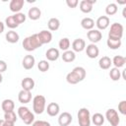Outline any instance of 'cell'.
I'll return each instance as SVG.
<instances>
[{"mask_svg":"<svg viewBox=\"0 0 126 126\" xmlns=\"http://www.w3.org/2000/svg\"><path fill=\"white\" fill-rule=\"evenodd\" d=\"M78 122L79 126H90L91 125V113L86 107H82L78 111Z\"/></svg>","mask_w":126,"mask_h":126,"instance_id":"cell-6","label":"cell"},{"mask_svg":"<svg viewBox=\"0 0 126 126\" xmlns=\"http://www.w3.org/2000/svg\"><path fill=\"white\" fill-rule=\"evenodd\" d=\"M86 54H87V56H88L89 58L94 59V58H96V57L98 56V54H99V49H98V47H97L95 44L91 43V44L87 45V47H86Z\"/></svg>","mask_w":126,"mask_h":126,"instance_id":"cell-13","label":"cell"},{"mask_svg":"<svg viewBox=\"0 0 126 126\" xmlns=\"http://www.w3.org/2000/svg\"><path fill=\"white\" fill-rule=\"evenodd\" d=\"M28 17L32 20V21H36L41 17V11L39 8L37 7H32L30 8L29 12H28Z\"/></svg>","mask_w":126,"mask_h":126,"instance_id":"cell-22","label":"cell"},{"mask_svg":"<svg viewBox=\"0 0 126 126\" xmlns=\"http://www.w3.org/2000/svg\"><path fill=\"white\" fill-rule=\"evenodd\" d=\"M66 4L69 8H76L77 5L79 4L78 0H66Z\"/></svg>","mask_w":126,"mask_h":126,"instance_id":"cell-40","label":"cell"},{"mask_svg":"<svg viewBox=\"0 0 126 126\" xmlns=\"http://www.w3.org/2000/svg\"><path fill=\"white\" fill-rule=\"evenodd\" d=\"M15 123H11L8 121H5L4 119H0V126H15Z\"/></svg>","mask_w":126,"mask_h":126,"instance_id":"cell-42","label":"cell"},{"mask_svg":"<svg viewBox=\"0 0 126 126\" xmlns=\"http://www.w3.org/2000/svg\"><path fill=\"white\" fill-rule=\"evenodd\" d=\"M42 44L40 43L38 37H37V33H33L30 36H27L24 40H23V47L26 51H33L35 49H37L38 47H40Z\"/></svg>","mask_w":126,"mask_h":126,"instance_id":"cell-2","label":"cell"},{"mask_svg":"<svg viewBox=\"0 0 126 126\" xmlns=\"http://www.w3.org/2000/svg\"><path fill=\"white\" fill-rule=\"evenodd\" d=\"M81 26L83 29L87 30V31H91L94 29V21L92 19V18H89V17H86L84 19H82L81 21Z\"/></svg>","mask_w":126,"mask_h":126,"instance_id":"cell-24","label":"cell"},{"mask_svg":"<svg viewBox=\"0 0 126 126\" xmlns=\"http://www.w3.org/2000/svg\"><path fill=\"white\" fill-rule=\"evenodd\" d=\"M118 111L121 114H123V115L126 114V100H122V101L119 102V104H118Z\"/></svg>","mask_w":126,"mask_h":126,"instance_id":"cell-38","label":"cell"},{"mask_svg":"<svg viewBox=\"0 0 126 126\" xmlns=\"http://www.w3.org/2000/svg\"><path fill=\"white\" fill-rule=\"evenodd\" d=\"M123 26L119 23H113L110 26V30L108 32V39L112 40H121L123 36Z\"/></svg>","mask_w":126,"mask_h":126,"instance_id":"cell-3","label":"cell"},{"mask_svg":"<svg viewBox=\"0 0 126 126\" xmlns=\"http://www.w3.org/2000/svg\"><path fill=\"white\" fill-rule=\"evenodd\" d=\"M7 70V63L4 60H0V73H3Z\"/></svg>","mask_w":126,"mask_h":126,"instance_id":"cell-41","label":"cell"},{"mask_svg":"<svg viewBox=\"0 0 126 126\" xmlns=\"http://www.w3.org/2000/svg\"><path fill=\"white\" fill-rule=\"evenodd\" d=\"M24 4H25V0H12L9 4V8L12 12L16 14V13H19L23 9Z\"/></svg>","mask_w":126,"mask_h":126,"instance_id":"cell-16","label":"cell"},{"mask_svg":"<svg viewBox=\"0 0 126 126\" xmlns=\"http://www.w3.org/2000/svg\"><path fill=\"white\" fill-rule=\"evenodd\" d=\"M13 17H14V19L16 20V22L18 23V25H20V24L24 23V22L26 21V18H27V16H26L24 13H21V12L14 14V15H13Z\"/></svg>","mask_w":126,"mask_h":126,"instance_id":"cell-37","label":"cell"},{"mask_svg":"<svg viewBox=\"0 0 126 126\" xmlns=\"http://www.w3.org/2000/svg\"><path fill=\"white\" fill-rule=\"evenodd\" d=\"M35 59L32 55H26L22 61V65L26 70H30L34 66Z\"/></svg>","mask_w":126,"mask_h":126,"instance_id":"cell-17","label":"cell"},{"mask_svg":"<svg viewBox=\"0 0 126 126\" xmlns=\"http://www.w3.org/2000/svg\"><path fill=\"white\" fill-rule=\"evenodd\" d=\"M21 86H22L23 90H25V91H30V92H31V91L34 88V81H33V79H32V78H30V77H27V78H25V79L22 80Z\"/></svg>","mask_w":126,"mask_h":126,"instance_id":"cell-20","label":"cell"},{"mask_svg":"<svg viewBox=\"0 0 126 126\" xmlns=\"http://www.w3.org/2000/svg\"><path fill=\"white\" fill-rule=\"evenodd\" d=\"M95 0H82L80 2V10L81 12L88 14L91 13L93 10V5L95 3Z\"/></svg>","mask_w":126,"mask_h":126,"instance_id":"cell-12","label":"cell"},{"mask_svg":"<svg viewBox=\"0 0 126 126\" xmlns=\"http://www.w3.org/2000/svg\"><path fill=\"white\" fill-rule=\"evenodd\" d=\"M73 120V117L71 115V113L65 111V112H62L59 117H58V124L60 126H69L71 124Z\"/></svg>","mask_w":126,"mask_h":126,"instance_id":"cell-10","label":"cell"},{"mask_svg":"<svg viewBox=\"0 0 126 126\" xmlns=\"http://www.w3.org/2000/svg\"><path fill=\"white\" fill-rule=\"evenodd\" d=\"M17 114L15 113V111H10V112H5L4 113V120L11 122V123H15L17 121Z\"/></svg>","mask_w":126,"mask_h":126,"instance_id":"cell-34","label":"cell"},{"mask_svg":"<svg viewBox=\"0 0 126 126\" xmlns=\"http://www.w3.org/2000/svg\"><path fill=\"white\" fill-rule=\"evenodd\" d=\"M47 27L49 29V31L51 32H55L60 28V21L57 18H50L48 20L47 23Z\"/></svg>","mask_w":126,"mask_h":126,"instance_id":"cell-29","label":"cell"},{"mask_svg":"<svg viewBox=\"0 0 126 126\" xmlns=\"http://www.w3.org/2000/svg\"><path fill=\"white\" fill-rule=\"evenodd\" d=\"M32 126H51L49 122L47 121H44V120H36V121H33Z\"/></svg>","mask_w":126,"mask_h":126,"instance_id":"cell-39","label":"cell"},{"mask_svg":"<svg viewBox=\"0 0 126 126\" xmlns=\"http://www.w3.org/2000/svg\"><path fill=\"white\" fill-rule=\"evenodd\" d=\"M46 111L49 116H56V115H58V113L60 111V106L56 102H50L47 104Z\"/></svg>","mask_w":126,"mask_h":126,"instance_id":"cell-18","label":"cell"},{"mask_svg":"<svg viewBox=\"0 0 126 126\" xmlns=\"http://www.w3.org/2000/svg\"><path fill=\"white\" fill-rule=\"evenodd\" d=\"M106 120L110 123L111 126H118L120 123V117L117 113V111L113 108H109L105 112V117Z\"/></svg>","mask_w":126,"mask_h":126,"instance_id":"cell-7","label":"cell"},{"mask_svg":"<svg viewBox=\"0 0 126 126\" xmlns=\"http://www.w3.org/2000/svg\"><path fill=\"white\" fill-rule=\"evenodd\" d=\"M62 57V60L66 63H70V62H73L75 59H76V54L73 50H67V51H64L63 54L61 55Z\"/></svg>","mask_w":126,"mask_h":126,"instance_id":"cell-26","label":"cell"},{"mask_svg":"<svg viewBox=\"0 0 126 126\" xmlns=\"http://www.w3.org/2000/svg\"><path fill=\"white\" fill-rule=\"evenodd\" d=\"M18 99L21 103L23 104H26V103H29L31 100H32V93L30 91H25V90H22L19 92L18 94Z\"/></svg>","mask_w":126,"mask_h":126,"instance_id":"cell-14","label":"cell"},{"mask_svg":"<svg viewBox=\"0 0 126 126\" xmlns=\"http://www.w3.org/2000/svg\"><path fill=\"white\" fill-rule=\"evenodd\" d=\"M109 77L112 81H118L120 78H121V72L119 71L118 68H111L110 71H109Z\"/></svg>","mask_w":126,"mask_h":126,"instance_id":"cell-32","label":"cell"},{"mask_svg":"<svg viewBox=\"0 0 126 126\" xmlns=\"http://www.w3.org/2000/svg\"><path fill=\"white\" fill-rule=\"evenodd\" d=\"M104 116L101 114V113H94L92 117H91V122H93L95 126H101L103 123H104Z\"/></svg>","mask_w":126,"mask_h":126,"instance_id":"cell-27","label":"cell"},{"mask_svg":"<svg viewBox=\"0 0 126 126\" xmlns=\"http://www.w3.org/2000/svg\"><path fill=\"white\" fill-rule=\"evenodd\" d=\"M45 56H46L48 61H56L59 58V56H60L59 50L57 48L51 47V48L47 49V51L45 52Z\"/></svg>","mask_w":126,"mask_h":126,"instance_id":"cell-19","label":"cell"},{"mask_svg":"<svg viewBox=\"0 0 126 126\" xmlns=\"http://www.w3.org/2000/svg\"><path fill=\"white\" fill-rule=\"evenodd\" d=\"M5 38H6V40H7L8 42H10V43H16V42L19 41L20 35H19V33H18L17 32L11 30V31H9V32L5 34Z\"/></svg>","mask_w":126,"mask_h":126,"instance_id":"cell-23","label":"cell"},{"mask_svg":"<svg viewBox=\"0 0 126 126\" xmlns=\"http://www.w3.org/2000/svg\"><path fill=\"white\" fill-rule=\"evenodd\" d=\"M5 24H6V26H7L9 29H11V30L16 29V28L19 27V25H18V23L16 22V20L14 19L13 15H12V16H9V17L6 18V20H5Z\"/></svg>","mask_w":126,"mask_h":126,"instance_id":"cell-33","label":"cell"},{"mask_svg":"<svg viewBox=\"0 0 126 126\" xmlns=\"http://www.w3.org/2000/svg\"><path fill=\"white\" fill-rule=\"evenodd\" d=\"M109 25H110V20L107 16H100V17L97 18V20L95 22V26L97 27L99 32L103 31V30H106Z\"/></svg>","mask_w":126,"mask_h":126,"instance_id":"cell-9","label":"cell"},{"mask_svg":"<svg viewBox=\"0 0 126 126\" xmlns=\"http://www.w3.org/2000/svg\"><path fill=\"white\" fill-rule=\"evenodd\" d=\"M46 99L43 95L37 94L32 98V110L35 114H41L45 110Z\"/></svg>","mask_w":126,"mask_h":126,"instance_id":"cell-4","label":"cell"},{"mask_svg":"<svg viewBox=\"0 0 126 126\" xmlns=\"http://www.w3.org/2000/svg\"><path fill=\"white\" fill-rule=\"evenodd\" d=\"M37 37H38L41 44H46V43H49L51 41L52 33H51V32H49L47 30H42L41 32H39L37 33Z\"/></svg>","mask_w":126,"mask_h":126,"instance_id":"cell-11","label":"cell"},{"mask_svg":"<svg viewBox=\"0 0 126 126\" xmlns=\"http://www.w3.org/2000/svg\"><path fill=\"white\" fill-rule=\"evenodd\" d=\"M58 46L63 51L69 50V47H70V40H69V38L68 37H62L59 40V42H58Z\"/></svg>","mask_w":126,"mask_h":126,"instance_id":"cell-30","label":"cell"},{"mask_svg":"<svg viewBox=\"0 0 126 126\" xmlns=\"http://www.w3.org/2000/svg\"><path fill=\"white\" fill-rule=\"evenodd\" d=\"M86 74L87 73H86V70L84 67L77 66L70 73L67 74L66 81L71 85H76L79 82H82L86 78Z\"/></svg>","mask_w":126,"mask_h":126,"instance_id":"cell-1","label":"cell"},{"mask_svg":"<svg viewBox=\"0 0 126 126\" xmlns=\"http://www.w3.org/2000/svg\"><path fill=\"white\" fill-rule=\"evenodd\" d=\"M112 62H111V59L108 57V56H102L99 61H98V66L100 69L102 70H107L110 68Z\"/></svg>","mask_w":126,"mask_h":126,"instance_id":"cell-25","label":"cell"},{"mask_svg":"<svg viewBox=\"0 0 126 126\" xmlns=\"http://www.w3.org/2000/svg\"><path fill=\"white\" fill-rule=\"evenodd\" d=\"M86 48V42L83 38H76L72 42V49L74 52H82Z\"/></svg>","mask_w":126,"mask_h":126,"instance_id":"cell-15","label":"cell"},{"mask_svg":"<svg viewBox=\"0 0 126 126\" xmlns=\"http://www.w3.org/2000/svg\"><path fill=\"white\" fill-rule=\"evenodd\" d=\"M112 64L114 65L115 68H121L124 66V64L126 63V58L124 56H121V55H116L113 57V59L111 60Z\"/></svg>","mask_w":126,"mask_h":126,"instance_id":"cell-28","label":"cell"},{"mask_svg":"<svg viewBox=\"0 0 126 126\" xmlns=\"http://www.w3.org/2000/svg\"><path fill=\"white\" fill-rule=\"evenodd\" d=\"M37 68L40 72H46L49 69V63L47 60H40L37 63Z\"/></svg>","mask_w":126,"mask_h":126,"instance_id":"cell-36","label":"cell"},{"mask_svg":"<svg viewBox=\"0 0 126 126\" xmlns=\"http://www.w3.org/2000/svg\"><path fill=\"white\" fill-rule=\"evenodd\" d=\"M1 107H2V110L5 112H10V111H14V108H15V103L12 99L10 98H6L2 101L1 103Z\"/></svg>","mask_w":126,"mask_h":126,"instance_id":"cell-21","label":"cell"},{"mask_svg":"<svg viewBox=\"0 0 126 126\" xmlns=\"http://www.w3.org/2000/svg\"><path fill=\"white\" fill-rule=\"evenodd\" d=\"M117 11H118V7L115 3H110L105 8V13L107 16H113L117 13Z\"/></svg>","mask_w":126,"mask_h":126,"instance_id":"cell-31","label":"cell"},{"mask_svg":"<svg viewBox=\"0 0 126 126\" xmlns=\"http://www.w3.org/2000/svg\"><path fill=\"white\" fill-rule=\"evenodd\" d=\"M2 81H3V76H2V74L0 73V84L2 83Z\"/></svg>","mask_w":126,"mask_h":126,"instance_id":"cell-44","label":"cell"},{"mask_svg":"<svg viewBox=\"0 0 126 126\" xmlns=\"http://www.w3.org/2000/svg\"><path fill=\"white\" fill-rule=\"evenodd\" d=\"M4 28H5V26H4V24L0 21V33H2L3 32H4Z\"/></svg>","mask_w":126,"mask_h":126,"instance_id":"cell-43","label":"cell"},{"mask_svg":"<svg viewBox=\"0 0 126 126\" xmlns=\"http://www.w3.org/2000/svg\"><path fill=\"white\" fill-rule=\"evenodd\" d=\"M87 36H88V39L92 43L95 44L96 42L100 41V39L102 38V33L98 30H94L93 29V30H91V31H89L87 32Z\"/></svg>","mask_w":126,"mask_h":126,"instance_id":"cell-8","label":"cell"},{"mask_svg":"<svg viewBox=\"0 0 126 126\" xmlns=\"http://www.w3.org/2000/svg\"><path fill=\"white\" fill-rule=\"evenodd\" d=\"M18 115L23 120V122L27 125L32 124L34 120V114L27 106H20L18 108Z\"/></svg>","mask_w":126,"mask_h":126,"instance_id":"cell-5","label":"cell"},{"mask_svg":"<svg viewBox=\"0 0 126 126\" xmlns=\"http://www.w3.org/2000/svg\"><path fill=\"white\" fill-rule=\"evenodd\" d=\"M106 44H107L108 48L115 50V49H118V48L121 46L122 42H121V40H112V39H108V38H107Z\"/></svg>","mask_w":126,"mask_h":126,"instance_id":"cell-35","label":"cell"}]
</instances>
